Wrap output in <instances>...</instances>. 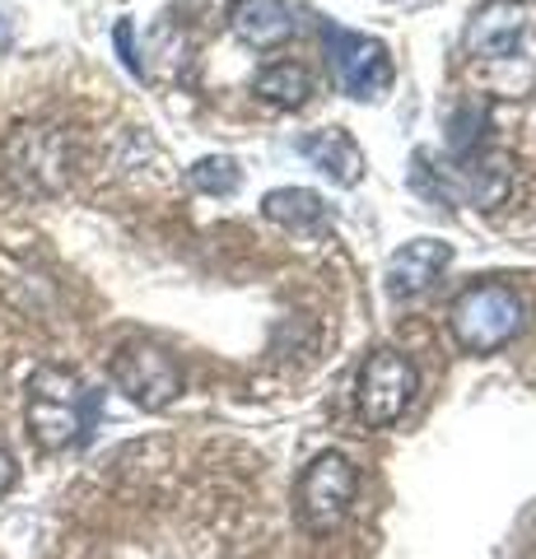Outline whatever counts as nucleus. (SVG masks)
I'll return each mask as SVG.
<instances>
[{
  "mask_svg": "<svg viewBox=\"0 0 536 559\" xmlns=\"http://www.w3.org/2000/svg\"><path fill=\"white\" fill-rule=\"evenodd\" d=\"M527 28L523 5H509V0H486L472 20H466V51L486 61H504L509 51L517 47Z\"/></svg>",
  "mask_w": 536,
  "mask_h": 559,
  "instance_id": "nucleus-8",
  "label": "nucleus"
},
{
  "mask_svg": "<svg viewBox=\"0 0 536 559\" xmlns=\"http://www.w3.org/2000/svg\"><path fill=\"white\" fill-rule=\"evenodd\" d=\"M299 154L308 164H318L326 178L341 182V187H355L359 178H365V154H359V145L345 131H313L299 140Z\"/></svg>",
  "mask_w": 536,
  "mask_h": 559,
  "instance_id": "nucleus-11",
  "label": "nucleus"
},
{
  "mask_svg": "<svg viewBox=\"0 0 536 559\" xmlns=\"http://www.w3.org/2000/svg\"><path fill=\"white\" fill-rule=\"evenodd\" d=\"M71 135L47 121H24L0 140V173L24 197H57L71 182Z\"/></svg>",
  "mask_w": 536,
  "mask_h": 559,
  "instance_id": "nucleus-1",
  "label": "nucleus"
},
{
  "mask_svg": "<svg viewBox=\"0 0 536 559\" xmlns=\"http://www.w3.org/2000/svg\"><path fill=\"white\" fill-rule=\"evenodd\" d=\"M326 51H332V70L341 90L350 98H378L392 84V57L378 38H359L336 24H326Z\"/></svg>",
  "mask_w": 536,
  "mask_h": 559,
  "instance_id": "nucleus-7",
  "label": "nucleus"
},
{
  "mask_svg": "<svg viewBox=\"0 0 536 559\" xmlns=\"http://www.w3.org/2000/svg\"><path fill=\"white\" fill-rule=\"evenodd\" d=\"M355 466L345 452H322L299 476V518L308 532H336L355 503Z\"/></svg>",
  "mask_w": 536,
  "mask_h": 559,
  "instance_id": "nucleus-4",
  "label": "nucleus"
},
{
  "mask_svg": "<svg viewBox=\"0 0 536 559\" xmlns=\"http://www.w3.org/2000/svg\"><path fill=\"white\" fill-rule=\"evenodd\" d=\"M90 388L71 369H38L28 378L24 396V419L28 433L43 452H61L80 443V433L90 429Z\"/></svg>",
  "mask_w": 536,
  "mask_h": 559,
  "instance_id": "nucleus-2",
  "label": "nucleus"
},
{
  "mask_svg": "<svg viewBox=\"0 0 536 559\" xmlns=\"http://www.w3.org/2000/svg\"><path fill=\"white\" fill-rule=\"evenodd\" d=\"M266 219L285 224L289 234H326V224H332V210H326V201L318 197V191H303V187H281L271 191V197L262 201Z\"/></svg>",
  "mask_w": 536,
  "mask_h": 559,
  "instance_id": "nucleus-12",
  "label": "nucleus"
},
{
  "mask_svg": "<svg viewBox=\"0 0 536 559\" xmlns=\"http://www.w3.org/2000/svg\"><path fill=\"white\" fill-rule=\"evenodd\" d=\"M523 331V304L509 285H476L453 304V336L472 355H495Z\"/></svg>",
  "mask_w": 536,
  "mask_h": 559,
  "instance_id": "nucleus-3",
  "label": "nucleus"
},
{
  "mask_svg": "<svg viewBox=\"0 0 536 559\" xmlns=\"http://www.w3.org/2000/svg\"><path fill=\"white\" fill-rule=\"evenodd\" d=\"M420 392V373L402 349H373L359 369V415L369 419L373 429H388L406 415V406Z\"/></svg>",
  "mask_w": 536,
  "mask_h": 559,
  "instance_id": "nucleus-5",
  "label": "nucleus"
},
{
  "mask_svg": "<svg viewBox=\"0 0 536 559\" xmlns=\"http://www.w3.org/2000/svg\"><path fill=\"white\" fill-rule=\"evenodd\" d=\"M112 382L122 388L141 411H164L168 401H178L182 373L172 355L154 341H127L112 355Z\"/></svg>",
  "mask_w": 536,
  "mask_h": 559,
  "instance_id": "nucleus-6",
  "label": "nucleus"
},
{
  "mask_svg": "<svg viewBox=\"0 0 536 559\" xmlns=\"http://www.w3.org/2000/svg\"><path fill=\"white\" fill-rule=\"evenodd\" d=\"M453 261V248L439 238H415L406 248H396V257L388 261V289L396 299H410V294L429 289L439 280V271Z\"/></svg>",
  "mask_w": 536,
  "mask_h": 559,
  "instance_id": "nucleus-9",
  "label": "nucleus"
},
{
  "mask_svg": "<svg viewBox=\"0 0 536 559\" xmlns=\"http://www.w3.org/2000/svg\"><path fill=\"white\" fill-rule=\"evenodd\" d=\"M112 38H117V51H122L127 70H135V75H141V57H135V47H131V24L122 20V24H117V33H112Z\"/></svg>",
  "mask_w": 536,
  "mask_h": 559,
  "instance_id": "nucleus-15",
  "label": "nucleus"
},
{
  "mask_svg": "<svg viewBox=\"0 0 536 559\" xmlns=\"http://www.w3.org/2000/svg\"><path fill=\"white\" fill-rule=\"evenodd\" d=\"M14 480H20V466H14V457H10V448H0V499L14 489Z\"/></svg>",
  "mask_w": 536,
  "mask_h": 559,
  "instance_id": "nucleus-16",
  "label": "nucleus"
},
{
  "mask_svg": "<svg viewBox=\"0 0 536 559\" xmlns=\"http://www.w3.org/2000/svg\"><path fill=\"white\" fill-rule=\"evenodd\" d=\"M192 187L196 191H211V197H229L238 187V164L229 154H211V159L192 164Z\"/></svg>",
  "mask_w": 536,
  "mask_h": 559,
  "instance_id": "nucleus-14",
  "label": "nucleus"
},
{
  "mask_svg": "<svg viewBox=\"0 0 536 559\" xmlns=\"http://www.w3.org/2000/svg\"><path fill=\"white\" fill-rule=\"evenodd\" d=\"M252 90H257V98L275 103V108H303V103L313 98V75H308L299 61H275L257 75Z\"/></svg>",
  "mask_w": 536,
  "mask_h": 559,
  "instance_id": "nucleus-13",
  "label": "nucleus"
},
{
  "mask_svg": "<svg viewBox=\"0 0 536 559\" xmlns=\"http://www.w3.org/2000/svg\"><path fill=\"white\" fill-rule=\"evenodd\" d=\"M229 24L248 47L266 51V47H281L294 33V14L285 0H234Z\"/></svg>",
  "mask_w": 536,
  "mask_h": 559,
  "instance_id": "nucleus-10",
  "label": "nucleus"
}]
</instances>
